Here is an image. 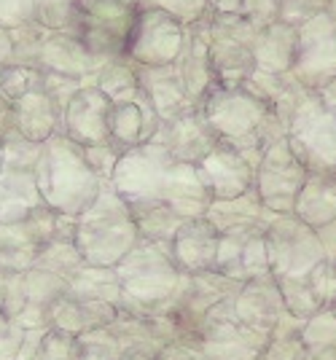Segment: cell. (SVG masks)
Returning a JSON list of instances; mask_svg holds the SVG:
<instances>
[{"instance_id":"6da1fadb","label":"cell","mask_w":336,"mask_h":360,"mask_svg":"<svg viewBox=\"0 0 336 360\" xmlns=\"http://www.w3.org/2000/svg\"><path fill=\"white\" fill-rule=\"evenodd\" d=\"M35 180H38V191H41L44 205L62 215H70V218H78L86 210L105 183L97 178V172L89 167L84 146L73 143L62 132L51 135L41 146V156L35 165Z\"/></svg>"},{"instance_id":"7a4b0ae2","label":"cell","mask_w":336,"mask_h":360,"mask_svg":"<svg viewBox=\"0 0 336 360\" xmlns=\"http://www.w3.org/2000/svg\"><path fill=\"white\" fill-rule=\"evenodd\" d=\"M113 269L122 288V309L146 317L164 315L183 283L167 245L151 240H138Z\"/></svg>"},{"instance_id":"3957f363","label":"cell","mask_w":336,"mask_h":360,"mask_svg":"<svg viewBox=\"0 0 336 360\" xmlns=\"http://www.w3.org/2000/svg\"><path fill=\"white\" fill-rule=\"evenodd\" d=\"M140 240L138 224L129 205L116 194L110 180L103 183L100 194L76 218V242L84 264L89 266H116Z\"/></svg>"},{"instance_id":"277c9868","label":"cell","mask_w":336,"mask_h":360,"mask_svg":"<svg viewBox=\"0 0 336 360\" xmlns=\"http://www.w3.org/2000/svg\"><path fill=\"white\" fill-rule=\"evenodd\" d=\"M138 14L129 0H73L65 32L84 44L89 54L110 60L127 54Z\"/></svg>"},{"instance_id":"5b68a950","label":"cell","mask_w":336,"mask_h":360,"mask_svg":"<svg viewBox=\"0 0 336 360\" xmlns=\"http://www.w3.org/2000/svg\"><path fill=\"white\" fill-rule=\"evenodd\" d=\"M269 333L247 328L234 317L231 301L215 307L199 326V345L210 360H259Z\"/></svg>"},{"instance_id":"8992f818","label":"cell","mask_w":336,"mask_h":360,"mask_svg":"<svg viewBox=\"0 0 336 360\" xmlns=\"http://www.w3.org/2000/svg\"><path fill=\"white\" fill-rule=\"evenodd\" d=\"M199 108H202L207 124L213 127L218 143H226L234 148L259 129L261 116H264L256 97H250L247 91L221 89V86L207 91Z\"/></svg>"},{"instance_id":"52a82bcc","label":"cell","mask_w":336,"mask_h":360,"mask_svg":"<svg viewBox=\"0 0 336 360\" xmlns=\"http://www.w3.org/2000/svg\"><path fill=\"white\" fill-rule=\"evenodd\" d=\"M159 127H162V119L153 110L143 86L124 91L119 97H110V116H108L110 146H116L122 153L151 143Z\"/></svg>"},{"instance_id":"ba28073f","label":"cell","mask_w":336,"mask_h":360,"mask_svg":"<svg viewBox=\"0 0 336 360\" xmlns=\"http://www.w3.org/2000/svg\"><path fill=\"white\" fill-rule=\"evenodd\" d=\"M108 116H110V97L105 91H100L97 86H81L62 110L60 132L84 148L103 146L110 143Z\"/></svg>"},{"instance_id":"9c48e42d","label":"cell","mask_w":336,"mask_h":360,"mask_svg":"<svg viewBox=\"0 0 336 360\" xmlns=\"http://www.w3.org/2000/svg\"><path fill=\"white\" fill-rule=\"evenodd\" d=\"M181 51V30L172 22V14L164 8H153L148 14H138L135 30L127 46V54L146 68H164Z\"/></svg>"},{"instance_id":"30bf717a","label":"cell","mask_w":336,"mask_h":360,"mask_svg":"<svg viewBox=\"0 0 336 360\" xmlns=\"http://www.w3.org/2000/svg\"><path fill=\"white\" fill-rule=\"evenodd\" d=\"M153 140L159 146H164V150L172 159L188 162V165H199L218 146V137L205 119L202 108H191V110H186L175 119L162 121Z\"/></svg>"},{"instance_id":"8fae6325","label":"cell","mask_w":336,"mask_h":360,"mask_svg":"<svg viewBox=\"0 0 336 360\" xmlns=\"http://www.w3.org/2000/svg\"><path fill=\"white\" fill-rule=\"evenodd\" d=\"M215 271L231 277L237 283H247L253 277L269 274V250L266 237L256 234L253 229L221 234L218 255H215Z\"/></svg>"},{"instance_id":"7c38bea8","label":"cell","mask_w":336,"mask_h":360,"mask_svg":"<svg viewBox=\"0 0 336 360\" xmlns=\"http://www.w3.org/2000/svg\"><path fill=\"white\" fill-rule=\"evenodd\" d=\"M231 309H234V317L245 323L247 328L272 333L280 317L285 315V304L280 296L275 274L269 271V274H261V277L243 283L237 296L231 299Z\"/></svg>"},{"instance_id":"4fadbf2b","label":"cell","mask_w":336,"mask_h":360,"mask_svg":"<svg viewBox=\"0 0 336 360\" xmlns=\"http://www.w3.org/2000/svg\"><path fill=\"white\" fill-rule=\"evenodd\" d=\"M221 234L205 215L183 221V226L175 231L169 242V253L181 274H199V271L215 269V255H218Z\"/></svg>"},{"instance_id":"5bb4252c","label":"cell","mask_w":336,"mask_h":360,"mask_svg":"<svg viewBox=\"0 0 336 360\" xmlns=\"http://www.w3.org/2000/svg\"><path fill=\"white\" fill-rule=\"evenodd\" d=\"M197 167L213 199H234L250 191V167L234 146L218 143Z\"/></svg>"},{"instance_id":"9a60e30c","label":"cell","mask_w":336,"mask_h":360,"mask_svg":"<svg viewBox=\"0 0 336 360\" xmlns=\"http://www.w3.org/2000/svg\"><path fill=\"white\" fill-rule=\"evenodd\" d=\"M299 186H302V180H299L296 159L288 150V146L280 143L261 162L259 183H256L259 196L269 207H290L302 191Z\"/></svg>"},{"instance_id":"2e32d148","label":"cell","mask_w":336,"mask_h":360,"mask_svg":"<svg viewBox=\"0 0 336 360\" xmlns=\"http://www.w3.org/2000/svg\"><path fill=\"white\" fill-rule=\"evenodd\" d=\"M138 78L143 91L148 94L153 110L159 113L162 121H169L175 116H181L191 108H199L191 103L188 91H186L183 84V73L172 70V65H164V68H146V65H138Z\"/></svg>"},{"instance_id":"e0dca14e","label":"cell","mask_w":336,"mask_h":360,"mask_svg":"<svg viewBox=\"0 0 336 360\" xmlns=\"http://www.w3.org/2000/svg\"><path fill=\"white\" fill-rule=\"evenodd\" d=\"M60 116L62 113L51 103V97L46 94L44 86L11 103V127L32 143H46L51 135H57L60 132Z\"/></svg>"},{"instance_id":"ac0fdd59","label":"cell","mask_w":336,"mask_h":360,"mask_svg":"<svg viewBox=\"0 0 336 360\" xmlns=\"http://www.w3.org/2000/svg\"><path fill=\"white\" fill-rule=\"evenodd\" d=\"M38 205H44L35 169L0 167V224H14L27 218Z\"/></svg>"},{"instance_id":"d6986e66","label":"cell","mask_w":336,"mask_h":360,"mask_svg":"<svg viewBox=\"0 0 336 360\" xmlns=\"http://www.w3.org/2000/svg\"><path fill=\"white\" fill-rule=\"evenodd\" d=\"M108 328L113 330L122 352H140V355H153L156 358L167 347L153 317L135 315V312H127L122 307H119V317Z\"/></svg>"},{"instance_id":"ffe728a7","label":"cell","mask_w":336,"mask_h":360,"mask_svg":"<svg viewBox=\"0 0 336 360\" xmlns=\"http://www.w3.org/2000/svg\"><path fill=\"white\" fill-rule=\"evenodd\" d=\"M67 293L81 301H110L122 307V288L113 266H78L67 280Z\"/></svg>"},{"instance_id":"44dd1931","label":"cell","mask_w":336,"mask_h":360,"mask_svg":"<svg viewBox=\"0 0 336 360\" xmlns=\"http://www.w3.org/2000/svg\"><path fill=\"white\" fill-rule=\"evenodd\" d=\"M331 178H312L296 196V210L309 224H321L336 215V183Z\"/></svg>"},{"instance_id":"7402d4cb","label":"cell","mask_w":336,"mask_h":360,"mask_svg":"<svg viewBox=\"0 0 336 360\" xmlns=\"http://www.w3.org/2000/svg\"><path fill=\"white\" fill-rule=\"evenodd\" d=\"M35 266L44 271H51V274H57L62 280H67L78 266H84V258L78 253L73 237H57L49 245H44V250L38 253Z\"/></svg>"},{"instance_id":"603a6c76","label":"cell","mask_w":336,"mask_h":360,"mask_svg":"<svg viewBox=\"0 0 336 360\" xmlns=\"http://www.w3.org/2000/svg\"><path fill=\"white\" fill-rule=\"evenodd\" d=\"M46 328L67 333V336H81L86 328V312H84V301L70 296L67 290L62 293L57 301H51V307L46 309Z\"/></svg>"},{"instance_id":"cb8c5ba5","label":"cell","mask_w":336,"mask_h":360,"mask_svg":"<svg viewBox=\"0 0 336 360\" xmlns=\"http://www.w3.org/2000/svg\"><path fill=\"white\" fill-rule=\"evenodd\" d=\"M277 288H280V296H283V304H285V312L299 320H306L315 312H321L323 304L318 301V296L312 293L309 288V280H302V277H275Z\"/></svg>"},{"instance_id":"d4e9b609","label":"cell","mask_w":336,"mask_h":360,"mask_svg":"<svg viewBox=\"0 0 336 360\" xmlns=\"http://www.w3.org/2000/svg\"><path fill=\"white\" fill-rule=\"evenodd\" d=\"M41 86H44V73L32 65H3L0 68V94L8 103H16Z\"/></svg>"},{"instance_id":"484cf974","label":"cell","mask_w":336,"mask_h":360,"mask_svg":"<svg viewBox=\"0 0 336 360\" xmlns=\"http://www.w3.org/2000/svg\"><path fill=\"white\" fill-rule=\"evenodd\" d=\"M302 342L306 349H328L336 347V315L331 307H323L321 312L306 317L302 326Z\"/></svg>"},{"instance_id":"4316f807","label":"cell","mask_w":336,"mask_h":360,"mask_svg":"<svg viewBox=\"0 0 336 360\" xmlns=\"http://www.w3.org/2000/svg\"><path fill=\"white\" fill-rule=\"evenodd\" d=\"M27 307V285L25 271L0 269V309L8 320L19 317V312Z\"/></svg>"},{"instance_id":"83f0119b","label":"cell","mask_w":336,"mask_h":360,"mask_svg":"<svg viewBox=\"0 0 336 360\" xmlns=\"http://www.w3.org/2000/svg\"><path fill=\"white\" fill-rule=\"evenodd\" d=\"M35 360H78L76 339L67 336V333H60V330L46 328L41 347L35 352Z\"/></svg>"},{"instance_id":"f1b7e54d","label":"cell","mask_w":336,"mask_h":360,"mask_svg":"<svg viewBox=\"0 0 336 360\" xmlns=\"http://www.w3.org/2000/svg\"><path fill=\"white\" fill-rule=\"evenodd\" d=\"M156 360H210V358L205 355V349H202L199 342L188 339V342H172V345H167L156 355Z\"/></svg>"},{"instance_id":"f546056e","label":"cell","mask_w":336,"mask_h":360,"mask_svg":"<svg viewBox=\"0 0 336 360\" xmlns=\"http://www.w3.org/2000/svg\"><path fill=\"white\" fill-rule=\"evenodd\" d=\"M22 339H25V328L16 323V320H8L3 328H0V360H16V352L22 347Z\"/></svg>"},{"instance_id":"4dcf8cb0","label":"cell","mask_w":336,"mask_h":360,"mask_svg":"<svg viewBox=\"0 0 336 360\" xmlns=\"http://www.w3.org/2000/svg\"><path fill=\"white\" fill-rule=\"evenodd\" d=\"M11 129V103L0 94V135H6Z\"/></svg>"},{"instance_id":"1f68e13d","label":"cell","mask_w":336,"mask_h":360,"mask_svg":"<svg viewBox=\"0 0 336 360\" xmlns=\"http://www.w3.org/2000/svg\"><path fill=\"white\" fill-rule=\"evenodd\" d=\"M302 360H336V347H328V349H306Z\"/></svg>"},{"instance_id":"d6a6232c","label":"cell","mask_w":336,"mask_h":360,"mask_svg":"<svg viewBox=\"0 0 336 360\" xmlns=\"http://www.w3.org/2000/svg\"><path fill=\"white\" fill-rule=\"evenodd\" d=\"M122 360H156L153 355H140V352H124Z\"/></svg>"},{"instance_id":"836d02e7","label":"cell","mask_w":336,"mask_h":360,"mask_svg":"<svg viewBox=\"0 0 336 360\" xmlns=\"http://www.w3.org/2000/svg\"><path fill=\"white\" fill-rule=\"evenodd\" d=\"M0 167H3V153H0Z\"/></svg>"}]
</instances>
